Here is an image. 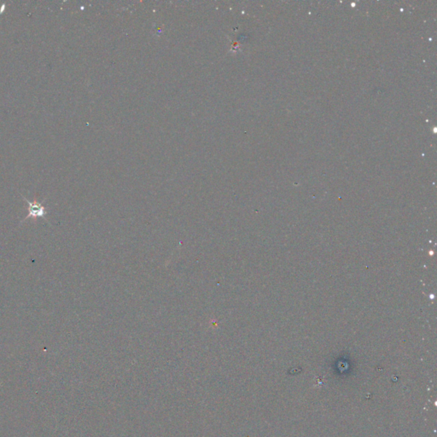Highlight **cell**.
I'll list each match as a JSON object with an SVG mask.
<instances>
[{"label":"cell","mask_w":437,"mask_h":437,"mask_svg":"<svg viewBox=\"0 0 437 437\" xmlns=\"http://www.w3.org/2000/svg\"><path fill=\"white\" fill-rule=\"evenodd\" d=\"M24 200H25L26 202L28 205V214L27 215V217L24 219V220H27L28 218L36 219V218L46 217L47 209L44 207L42 203H40V202H36V201L31 202V201H29L25 197H24Z\"/></svg>","instance_id":"cell-1"}]
</instances>
